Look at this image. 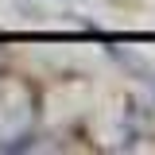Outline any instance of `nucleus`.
<instances>
[{"instance_id": "obj_2", "label": "nucleus", "mask_w": 155, "mask_h": 155, "mask_svg": "<svg viewBox=\"0 0 155 155\" xmlns=\"http://www.w3.org/2000/svg\"><path fill=\"white\" fill-rule=\"evenodd\" d=\"M124 62H128L136 74H140V81H143V85H151V89H155V70H147L143 62H136V58H128V54H124Z\"/></svg>"}, {"instance_id": "obj_1", "label": "nucleus", "mask_w": 155, "mask_h": 155, "mask_svg": "<svg viewBox=\"0 0 155 155\" xmlns=\"http://www.w3.org/2000/svg\"><path fill=\"white\" fill-rule=\"evenodd\" d=\"M35 89L12 74H0V147L23 143L35 128Z\"/></svg>"}]
</instances>
